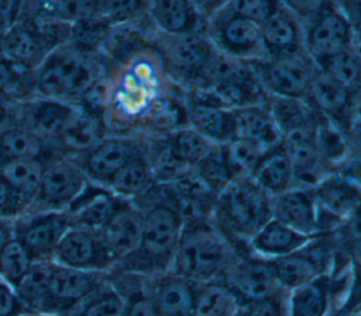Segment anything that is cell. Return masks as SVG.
I'll return each instance as SVG.
<instances>
[{"label":"cell","mask_w":361,"mask_h":316,"mask_svg":"<svg viewBox=\"0 0 361 316\" xmlns=\"http://www.w3.org/2000/svg\"><path fill=\"white\" fill-rule=\"evenodd\" d=\"M138 209L142 212L138 247L114 268L124 274L152 278L171 271L183 220L173 206L169 185Z\"/></svg>","instance_id":"1"},{"label":"cell","mask_w":361,"mask_h":316,"mask_svg":"<svg viewBox=\"0 0 361 316\" xmlns=\"http://www.w3.org/2000/svg\"><path fill=\"white\" fill-rule=\"evenodd\" d=\"M272 217V196L252 178H234L216 198L212 223L237 253Z\"/></svg>","instance_id":"2"},{"label":"cell","mask_w":361,"mask_h":316,"mask_svg":"<svg viewBox=\"0 0 361 316\" xmlns=\"http://www.w3.org/2000/svg\"><path fill=\"white\" fill-rule=\"evenodd\" d=\"M237 254L212 220L185 223L171 271L193 284L221 281Z\"/></svg>","instance_id":"3"},{"label":"cell","mask_w":361,"mask_h":316,"mask_svg":"<svg viewBox=\"0 0 361 316\" xmlns=\"http://www.w3.org/2000/svg\"><path fill=\"white\" fill-rule=\"evenodd\" d=\"M251 68H254L252 72L262 89L274 97L306 100L316 63L306 51H302L285 56L251 61Z\"/></svg>","instance_id":"4"},{"label":"cell","mask_w":361,"mask_h":316,"mask_svg":"<svg viewBox=\"0 0 361 316\" xmlns=\"http://www.w3.org/2000/svg\"><path fill=\"white\" fill-rule=\"evenodd\" d=\"M319 236L345 226L361 210V186L351 178L329 175L313 189Z\"/></svg>","instance_id":"5"},{"label":"cell","mask_w":361,"mask_h":316,"mask_svg":"<svg viewBox=\"0 0 361 316\" xmlns=\"http://www.w3.org/2000/svg\"><path fill=\"white\" fill-rule=\"evenodd\" d=\"M96 80L93 63L79 52H56L45 59L38 89L51 99H66L85 93Z\"/></svg>","instance_id":"6"},{"label":"cell","mask_w":361,"mask_h":316,"mask_svg":"<svg viewBox=\"0 0 361 316\" xmlns=\"http://www.w3.org/2000/svg\"><path fill=\"white\" fill-rule=\"evenodd\" d=\"M221 282L233 292L240 306L283 293L276 281L271 260L252 253H238Z\"/></svg>","instance_id":"7"},{"label":"cell","mask_w":361,"mask_h":316,"mask_svg":"<svg viewBox=\"0 0 361 316\" xmlns=\"http://www.w3.org/2000/svg\"><path fill=\"white\" fill-rule=\"evenodd\" d=\"M353 28L337 3L314 4L306 35L305 51L317 63L343 49L353 47Z\"/></svg>","instance_id":"8"},{"label":"cell","mask_w":361,"mask_h":316,"mask_svg":"<svg viewBox=\"0 0 361 316\" xmlns=\"http://www.w3.org/2000/svg\"><path fill=\"white\" fill-rule=\"evenodd\" d=\"M106 282L103 272L80 271L54 262L42 315L68 316Z\"/></svg>","instance_id":"9"},{"label":"cell","mask_w":361,"mask_h":316,"mask_svg":"<svg viewBox=\"0 0 361 316\" xmlns=\"http://www.w3.org/2000/svg\"><path fill=\"white\" fill-rule=\"evenodd\" d=\"M71 227L65 210L37 212L14 223V237L23 244L34 262L52 261L58 243Z\"/></svg>","instance_id":"10"},{"label":"cell","mask_w":361,"mask_h":316,"mask_svg":"<svg viewBox=\"0 0 361 316\" xmlns=\"http://www.w3.org/2000/svg\"><path fill=\"white\" fill-rule=\"evenodd\" d=\"M55 264L92 272H104L114 268L97 231L82 227H71L58 243L54 260Z\"/></svg>","instance_id":"11"},{"label":"cell","mask_w":361,"mask_h":316,"mask_svg":"<svg viewBox=\"0 0 361 316\" xmlns=\"http://www.w3.org/2000/svg\"><path fill=\"white\" fill-rule=\"evenodd\" d=\"M83 189V172L73 164L55 159L44 164L38 195L34 202L39 203V212H62Z\"/></svg>","instance_id":"12"},{"label":"cell","mask_w":361,"mask_h":316,"mask_svg":"<svg viewBox=\"0 0 361 316\" xmlns=\"http://www.w3.org/2000/svg\"><path fill=\"white\" fill-rule=\"evenodd\" d=\"M223 14L214 25L216 40L220 48L234 58H250L252 61L267 59L261 38V24L234 13L228 3L223 6Z\"/></svg>","instance_id":"13"},{"label":"cell","mask_w":361,"mask_h":316,"mask_svg":"<svg viewBox=\"0 0 361 316\" xmlns=\"http://www.w3.org/2000/svg\"><path fill=\"white\" fill-rule=\"evenodd\" d=\"M319 237L296 253L271 260L276 281L283 291L290 292L327 272L330 255L326 247L319 244Z\"/></svg>","instance_id":"14"},{"label":"cell","mask_w":361,"mask_h":316,"mask_svg":"<svg viewBox=\"0 0 361 316\" xmlns=\"http://www.w3.org/2000/svg\"><path fill=\"white\" fill-rule=\"evenodd\" d=\"M141 227L142 212L123 199L110 220L97 231L114 267L137 250Z\"/></svg>","instance_id":"15"},{"label":"cell","mask_w":361,"mask_h":316,"mask_svg":"<svg viewBox=\"0 0 361 316\" xmlns=\"http://www.w3.org/2000/svg\"><path fill=\"white\" fill-rule=\"evenodd\" d=\"M272 219L305 236H319L317 206L312 189L292 186L272 196Z\"/></svg>","instance_id":"16"},{"label":"cell","mask_w":361,"mask_h":316,"mask_svg":"<svg viewBox=\"0 0 361 316\" xmlns=\"http://www.w3.org/2000/svg\"><path fill=\"white\" fill-rule=\"evenodd\" d=\"M261 38L268 58L305 51L300 25L288 4L276 3L274 11L261 24Z\"/></svg>","instance_id":"17"},{"label":"cell","mask_w":361,"mask_h":316,"mask_svg":"<svg viewBox=\"0 0 361 316\" xmlns=\"http://www.w3.org/2000/svg\"><path fill=\"white\" fill-rule=\"evenodd\" d=\"M147 288L158 316H192L196 284L168 271L149 278Z\"/></svg>","instance_id":"18"},{"label":"cell","mask_w":361,"mask_h":316,"mask_svg":"<svg viewBox=\"0 0 361 316\" xmlns=\"http://www.w3.org/2000/svg\"><path fill=\"white\" fill-rule=\"evenodd\" d=\"M121 198L102 188H85L65 210L72 227L99 231L114 214Z\"/></svg>","instance_id":"19"},{"label":"cell","mask_w":361,"mask_h":316,"mask_svg":"<svg viewBox=\"0 0 361 316\" xmlns=\"http://www.w3.org/2000/svg\"><path fill=\"white\" fill-rule=\"evenodd\" d=\"M140 154L138 147L128 138H106L85 152L83 172L99 182L109 183L117 171Z\"/></svg>","instance_id":"20"},{"label":"cell","mask_w":361,"mask_h":316,"mask_svg":"<svg viewBox=\"0 0 361 316\" xmlns=\"http://www.w3.org/2000/svg\"><path fill=\"white\" fill-rule=\"evenodd\" d=\"M235 138L250 141L267 151L282 144L279 128L268 104H251L231 110Z\"/></svg>","instance_id":"21"},{"label":"cell","mask_w":361,"mask_h":316,"mask_svg":"<svg viewBox=\"0 0 361 316\" xmlns=\"http://www.w3.org/2000/svg\"><path fill=\"white\" fill-rule=\"evenodd\" d=\"M317 237V236H314ZM314 237L305 236L296 230L285 226L283 223L269 219L248 241L247 248L250 253L274 260L289 255L306 247Z\"/></svg>","instance_id":"22"},{"label":"cell","mask_w":361,"mask_h":316,"mask_svg":"<svg viewBox=\"0 0 361 316\" xmlns=\"http://www.w3.org/2000/svg\"><path fill=\"white\" fill-rule=\"evenodd\" d=\"M186 119L193 130L216 145H224L235 140L231 110L220 107L206 97L196 99L188 106Z\"/></svg>","instance_id":"23"},{"label":"cell","mask_w":361,"mask_h":316,"mask_svg":"<svg viewBox=\"0 0 361 316\" xmlns=\"http://www.w3.org/2000/svg\"><path fill=\"white\" fill-rule=\"evenodd\" d=\"M351 93L353 92L316 66L307 90L306 102L319 114L330 119L331 121H337L345 113L350 104Z\"/></svg>","instance_id":"24"},{"label":"cell","mask_w":361,"mask_h":316,"mask_svg":"<svg viewBox=\"0 0 361 316\" xmlns=\"http://www.w3.org/2000/svg\"><path fill=\"white\" fill-rule=\"evenodd\" d=\"M250 176L271 196H276L292 188L293 168L285 147L279 144L264 151Z\"/></svg>","instance_id":"25"},{"label":"cell","mask_w":361,"mask_h":316,"mask_svg":"<svg viewBox=\"0 0 361 316\" xmlns=\"http://www.w3.org/2000/svg\"><path fill=\"white\" fill-rule=\"evenodd\" d=\"M333 284L326 272L289 292L288 316H329Z\"/></svg>","instance_id":"26"},{"label":"cell","mask_w":361,"mask_h":316,"mask_svg":"<svg viewBox=\"0 0 361 316\" xmlns=\"http://www.w3.org/2000/svg\"><path fill=\"white\" fill-rule=\"evenodd\" d=\"M42 172L44 162L39 159H16L0 165V175L27 207L38 195Z\"/></svg>","instance_id":"27"},{"label":"cell","mask_w":361,"mask_h":316,"mask_svg":"<svg viewBox=\"0 0 361 316\" xmlns=\"http://www.w3.org/2000/svg\"><path fill=\"white\" fill-rule=\"evenodd\" d=\"M154 23L169 35L193 32L197 24V10L190 1H154L148 4Z\"/></svg>","instance_id":"28"},{"label":"cell","mask_w":361,"mask_h":316,"mask_svg":"<svg viewBox=\"0 0 361 316\" xmlns=\"http://www.w3.org/2000/svg\"><path fill=\"white\" fill-rule=\"evenodd\" d=\"M240 303L221 282L196 284L192 316H235Z\"/></svg>","instance_id":"29"},{"label":"cell","mask_w":361,"mask_h":316,"mask_svg":"<svg viewBox=\"0 0 361 316\" xmlns=\"http://www.w3.org/2000/svg\"><path fill=\"white\" fill-rule=\"evenodd\" d=\"M28 116L34 134H37L39 138H58L76 113L71 106L49 99L35 102L30 107Z\"/></svg>","instance_id":"30"},{"label":"cell","mask_w":361,"mask_h":316,"mask_svg":"<svg viewBox=\"0 0 361 316\" xmlns=\"http://www.w3.org/2000/svg\"><path fill=\"white\" fill-rule=\"evenodd\" d=\"M173 37L169 47L171 61L178 69L199 75L213 54L209 41L195 31Z\"/></svg>","instance_id":"31"},{"label":"cell","mask_w":361,"mask_h":316,"mask_svg":"<svg viewBox=\"0 0 361 316\" xmlns=\"http://www.w3.org/2000/svg\"><path fill=\"white\" fill-rule=\"evenodd\" d=\"M52 269L54 261L34 262L13 288L23 305L32 313H42Z\"/></svg>","instance_id":"32"},{"label":"cell","mask_w":361,"mask_h":316,"mask_svg":"<svg viewBox=\"0 0 361 316\" xmlns=\"http://www.w3.org/2000/svg\"><path fill=\"white\" fill-rule=\"evenodd\" d=\"M1 44L4 56L30 68L41 59L45 45L35 28L28 27L27 24L11 25Z\"/></svg>","instance_id":"33"},{"label":"cell","mask_w":361,"mask_h":316,"mask_svg":"<svg viewBox=\"0 0 361 316\" xmlns=\"http://www.w3.org/2000/svg\"><path fill=\"white\" fill-rule=\"evenodd\" d=\"M154 183L149 161L142 155L134 157L110 179L109 186L118 198H138Z\"/></svg>","instance_id":"34"},{"label":"cell","mask_w":361,"mask_h":316,"mask_svg":"<svg viewBox=\"0 0 361 316\" xmlns=\"http://www.w3.org/2000/svg\"><path fill=\"white\" fill-rule=\"evenodd\" d=\"M42 141L34 131L10 127L0 131V165L16 159H38Z\"/></svg>","instance_id":"35"},{"label":"cell","mask_w":361,"mask_h":316,"mask_svg":"<svg viewBox=\"0 0 361 316\" xmlns=\"http://www.w3.org/2000/svg\"><path fill=\"white\" fill-rule=\"evenodd\" d=\"M166 144L175 158L190 169L197 162H200L216 145L196 130H193L190 126L176 130L166 140Z\"/></svg>","instance_id":"36"},{"label":"cell","mask_w":361,"mask_h":316,"mask_svg":"<svg viewBox=\"0 0 361 316\" xmlns=\"http://www.w3.org/2000/svg\"><path fill=\"white\" fill-rule=\"evenodd\" d=\"M58 140L66 150L87 152L103 140L102 127L93 114H76L63 128Z\"/></svg>","instance_id":"37"},{"label":"cell","mask_w":361,"mask_h":316,"mask_svg":"<svg viewBox=\"0 0 361 316\" xmlns=\"http://www.w3.org/2000/svg\"><path fill=\"white\" fill-rule=\"evenodd\" d=\"M316 66L350 92L361 85V58L353 47L317 62Z\"/></svg>","instance_id":"38"},{"label":"cell","mask_w":361,"mask_h":316,"mask_svg":"<svg viewBox=\"0 0 361 316\" xmlns=\"http://www.w3.org/2000/svg\"><path fill=\"white\" fill-rule=\"evenodd\" d=\"M124 303L126 300L121 291L106 282L68 316H123Z\"/></svg>","instance_id":"39"},{"label":"cell","mask_w":361,"mask_h":316,"mask_svg":"<svg viewBox=\"0 0 361 316\" xmlns=\"http://www.w3.org/2000/svg\"><path fill=\"white\" fill-rule=\"evenodd\" d=\"M192 172L214 195H219L233 181L223 145H214L212 151L192 168Z\"/></svg>","instance_id":"40"},{"label":"cell","mask_w":361,"mask_h":316,"mask_svg":"<svg viewBox=\"0 0 361 316\" xmlns=\"http://www.w3.org/2000/svg\"><path fill=\"white\" fill-rule=\"evenodd\" d=\"M314 147L322 158L326 162L340 161L347 150V142L344 134L340 131L334 121L317 113L316 130H314Z\"/></svg>","instance_id":"41"},{"label":"cell","mask_w":361,"mask_h":316,"mask_svg":"<svg viewBox=\"0 0 361 316\" xmlns=\"http://www.w3.org/2000/svg\"><path fill=\"white\" fill-rule=\"evenodd\" d=\"M32 264L30 254L16 237L0 248V279L11 288L18 284Z\"/></svg>","instance_id":"42"},{"label":"cell","mask_w":361,"mask_h":316,"mask_svg":"<svg viewBox=\"0 0 361 316\" xmlns=\"http://www.w3.org/2000/svg\"><path fill=\"white\" fill-rule=\"evenodd\" d=\"M223 150L233 179L240 176H248L261 155L264 154V150H261L258 145L240 138L224 144Z\"/></svg>","instance_id":"43"},{"label":"cell","mask_w":361,"mask_h":316,"mask_svg":"<svg viewBox=\"0 0 361 316\" xmlns=\"http://www.w3.org/2000/svg\"><path fill=\"white\" fill-rule=\"evenodd\" d=\"M97 1H59L39 4V8L52 13L56 18L78 23L86 18H93L97 14Z\"/></svg>","instance_id":"44"},{"label":"cell","mask_w":361,"mask_h":316,"mask_svg":"<svg viewBox=\"0 0 361 316\" xmlns=\"http://www.w3.org/2000/svg\"><path fill=\"white\" fill-rule=\"evenodd\" d=\"M288 296L289 292H283L241 305L235 316H288Z\"/></svg>","instance_id":"45"},{"label":"cell","mask_w":361,"mask_h":316,"mask_svg":"<svg viewBox=\"0 0 361 316\" xmlns=\"http://www.w3.org/2000/svg\"><path fill=\"white\" fill-rule=\"evenodd\" d=\"M124 300L123 316H158L149 298L147 284L133 286L131 291L124 295Z\"/></svg>","instance_id":"46"},{"label":"cell","mask_w":361,"mask_h":316,"mask_svg":"<svg viewBox=\"0 0 361 316\" xmlns=\"http://www.w3.org/2000/svg\"><path fill=\"white\" fill-rule=\"evenodd\" d=\"M230 8L251 21L262 24L274 11L276 3L274 1H234L228 3Z\"/></svg>","instance_id":"47"},{"label":"cell","mask_w":361,"mask_h":316,"mask_svg":"<svg viewBox=\"0 0 361 316\" xmlns=\"http://www.w3.org/2000/svg\"><path fill=\"white\" fill-rule=\"evenodd\" d=\"M27 209L28 207L0 175V219L8 220L20 217Z\"/></svg>","instance_id":"48"},{"label":"cell","mask_w":361,"mask_h":316,"mask_svg":"<svg viewBox=\"0 0 361 316\" xmlns=\"http://www.w3.org/2000/svg\"><path fill=\"white\" fill-rule=\"evenodd\" d=\"M30 310L16 295L14 289L0 279V316H23Z\"/></svg>","instance_id":"49"},{"label":"cell","mask_w":361,"mask_h":316,"mask_svg":"<svg viewBox=\"0 0 361 316\" xmlns=\"http://www.w3.org/2000/svg\"><path fill=\"white\" fill-rule=\"evenodd\" d=\"M142 4L137 1H106L99 3L97 14L109 18H126L134 14Z\"/></svg>","instance_id":"50"},{"label":"cell","mask_w":361,"mask_h":316,"mask_svg":"<svg viewBox=\"0 0 361 316\" xmlns=\"http://www.w3.org/2000/svg\"><path fill=\"white\" fill-rule=\"evenodd\" d=\"M340 10L347 17L353 32L358 34L361 37V1H345V3H337Z\"/></svg>","instance_id":"51"},{"label":"cell","mask_w":361,"mask_h":316,"mask_svg":"<svg viewBox=\"0 0 361 316\" xmlns=\"http://www.w3.org/2000/svg\"><path fill=\"white\" fill-rule=\"evenodd\" d=\"M13 73V61L0 54V93L4 95Z\"/></svg>","instance_id":"52"},{"label":"cell","mask_w":361,"mask_h":316,"mask_svg":"<svg viewBox=\"0 0 361 316\" xmlns=\"http://www.w3.org/2000/svg\"><path fill=\"white\" fill-rule=\"evenodd\" d=\"M347 254L353 264V269H361V238L348 240Z\"/></svg>","instance_id":"53"},{"label":"cell","mask_w":361,"mask_h":316,"mask_svg":"<svg viewBox=\"0 0 361 316\" xmlns=\"http://www.w3.org/2000/svg\"><path fill=\"white\" fill-rule=\"evenodd\" d=\"M348 240L361 238V210L345 224Z\"/></svg>","instance_id":"54"},{"label":"cell","mask_w":361,"mask_h":316,"mask_svg":"<svg viewBox=\"0 0 361 316\" xmlns=\"http://www.w3.org/2000/svg\"><path fill=\"white\" fill-rule=\"evenodd\" d=\"M14 237V224H10L8 220L0 219V248Z\"/></svg>","instance_id":"55"},{"label":"cell","mask_w":361,"mask_h":316,"mask_svg":"<svg viewBox=\"0 0 361 316\" xmlns=\"http://www.w3.org/2000/svg\"><path fill=\"white\" fill-rule=\"evenodd\" d=\"M360 186H361V164L358 165V168H357V172H355V175L354 176H351Z\"/></svg>","instance_id":"56"},{"label":"cell","mask_w":361,"mask_h":316,"mask_svg":"<svg viewBox=\"0 0 361 316\" xmlns=\"http://www.w3.org/2000/svg\"><path fill=\"white\" fill-rule=\"evenodd\" d=\"M23 316H51V315H42V313H32V312H30V313H25Z\"/></svg>","instance_id":"57"},{"label":"cell","mask_w":361,"mask_h":316,"mask_svg":"<svg viewBox=\"0 0 361 316\" xmlns=\"http://www.w3.org/2000/svg\"><path fill=\"white\" fill-rule=\"evenodd\" d=\"M3 117H4V109H3V106L0 104V123L3 121Z\"/></svg>","instance_id":"58"},{"label":"cell","mask_w":361,"mask_h":316,"mask_svg":"<svg viewBox=\"0 0 361 316\" xmlns=\"http://www.w3.org/2000/svg\"><path fill=\"white\" fill-rule=\"evenodd\" d=\"M354 316H361V315H354Z\"/></svg>","instance_id":"59"}]
</instances>
